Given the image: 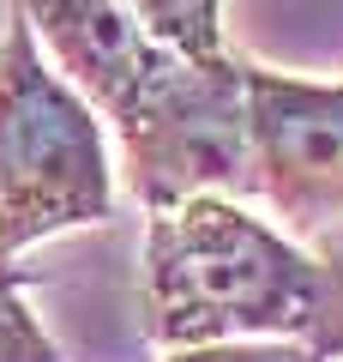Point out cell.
<instances>
[{
    "label": "cell",
    "instance_id": "obj_1",
    "mask_svg": "<svg viewBox=\"0 0 343 362\" xmlns=\"http://www.w3.org/2000/svg\"><path fill=\"white\" fill-rule=\"evenodd\" d=\"M145 320L163 350L307 344L343 362V266L205 194L145 223Z\"/></svg>",
    "mask_w": 343,
    "mask_h": 362
},
{
    "label": "cell",
    "instance_id": "obj_2",
    "mask_svg": "<svg viewBox=\"0 0 343 362\" xmlns=\"http://www.w3.org/2000/svg\"><path fill=\"white\" fill-rule=\"evenodd\" d=\"M114 218L102 115L49 66L25 18L0 37V259Z\"/></svg>",
    "mask_w": 343,
    "mask_h": 362
},
{
    "label": "cell",
    "instance_id": "obj_3",
    "mask_svg": "<svg viewBox=\"0 0 343 362\" xmlns=\"http://www.w3.org/2000/svg\"><path fill=\"white\" fill-rule=\"evenodd\" d=\"M121 127L127 194L145 211H169L187 199L253 194V145H247V85L241 54L211 66L169 61L151 78Z\"/></svg>",
    "mask_w": 343,
    "mask_h": 362
},
{
    "label": "cell",
    "instance_id": "obj_4",
    "mask_svg": "<svg viewBox=\"0 0 343 362\" xmlns=\"http://www.w3.org/2000/svg\"><path fill=\"white\" fill-rule=\"evenodd\" d=\"M253 194L295 230L343 218V78H301L241 61Z\"/></svg>",
    "mask_w": 343,
    "mask_h": 362
},
{
    "label": "cell",
    "instance_id": "obj_5",
    "mask_svg": "<svg viewBox=\"0 0 343 362\" xmlns=\"http://www.w3.org/2000/svg\"><path fill=\"white\" fill-rule=\"evenodd\" d=\"M13 13L102 121H127L151 78L175 61L139 30L127 0H13Z\"/></svg>",
    "mask_w": 343,
    "mask_h": 362
},
{
    "label": "cell",
    "instance_id": "obj_6",
    "mask_svg": "<svg viewBox=\"0 0 343 362\" xmlns=\"http://www.w3.org/2000/svg\"><path fill=\"white\" fill-rule=\"evenodd\" d=\"M139 30L157 42L163 54L187 66H211L229 54L223 42V0H127Z\"/></svg>",
    "mask_w": 343,
    "mask_h": 362
},
{
    "label": "cell",
    "instance_id": "obj_7",
    "mask_svg": "<svg viewBox=\"0 0 343 362\" xmlns=\"http://www.w3.org/2000/svg\"><path fill=\"white\" fill-rule=\"evenodd\" d=\"M0 362H66L61 344L42 332V320L30 314L25 284L0 290Z\"/></svg>",
    "mask_w": 343,
    "mask_h": 362
},
{
    "label": "cell",
    "instance_id": "obj_8",
    "mask_svg": "<svg viewBox=\"0 0 343 362\" xmlns=\"http://www.w3.org/2000/svg\"><path fill=\"white\" fill-rule=\"evenodd\" d=\"M319 350L307 344H205V350H169V362H307Z\"/></svg>",
    "mask_w": 343,
    "mask_h": 362
},
{
    "label": "cell",
    "instance_id": "obj_9",
    "mask_svg": "<svg viewBox=\"0 0 343 362\" xmlns=\"http://www.w3.org/2000/svg\"><path fill=\"white\" fill-rule=\"evenodd\" d=\"M307 362H331V356H307Z\"/></svg>",
    "mask_w": 343,
    "mask_h": 362
}]
</instances>
